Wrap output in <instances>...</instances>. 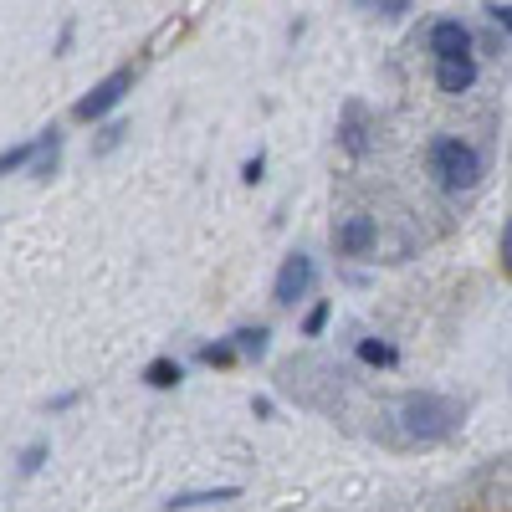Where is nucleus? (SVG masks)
Segmentation results:
<instances>
[{"mask_svg": "<svg viewBox=\"0 0 512 512\" xmlns=\"http://www.w3.org/2000/svg\"><path fill=\"white\" fill-rule=\"evenodd\" d=\"M205 369H231L241 354H236V344H231V338H216V344H200V354H195Z\"/></svg>", "mask_w": 512, "mask_h": 512, "instance_id": "nucleus-14", "label": "nucleus"}, {"mask_svg": "<svg viewBox=\"0 0 512 512\" xmlns=\"http://www.w3.org/2000/svg\"><path fill=\"white\" fill-rule=\"evenodd\" d=\"M487 16H492V21H497V26L512 36V6H487Z\"/></svg>", "mask_w": 512, "mask_h": 512, "instance_id": "nucleus-21", "label": "nucleus"}, {"mask_svg": "<svg viewBox=\"0 0 512 512\" xmlns=\"http://www.w3.org/2000/svg\"><path fill=\"white\" fill-rule=\"evenodd\" d=\"M241 497V487H200V492H175V497H169L164 507L169 512H190V507H210V502H236Z\"/></svg>", "mask_w": 512, "mask_h": 512, "instance_id": "nucleus-9", "label": "nucleus"}, {"mask_svg": "<svg viewBox=\"0 0 512 512\" xmlns=\"http://www.w3.org/2000/svg\"><path fill=\"white\" fill-rule=\"evenodd\" d=\"M338 139H344V149H349V154H364V149H369L364 123H359V108H354V103H349V118H344V128H338Z\"/></svg>", "mask_w": 512, "mask_h": 512, "instance_id": "nucleus-16", "label": "nucleus"}, {"mask_svg": "<svg viewBox=\"0 0 512 512\" xmlns=\"http://www.w3.org/2000/svg\"><path fill=\"white\" fill-rule=\"evenodd\" d=\"M31 159H36V139H21L11 149H0V180L16 175V169H31Z\"/></svg>", "mask_w": 512, "mask_h": 512, "instance_id": "nucleus-13", "label": "nucleus"}, {"mask_svg": "<svg viewBox=\"0 0 512 512\" xmlns=\"http://www.w3.org/2000/svg\"><path fill=\"white\" fill-rule=\"evenodd\" d=\"M502 272L512 277V216L502 221Z\"/></svg>", "mask_w": 512, "mask_h": 512, "instance_id": "nucleus-20", "label": "nucleus"}, {"mask_svg": "<svg viewBox=\"0 0 512 512\" xmlns=\"http://www.w3.org/2000/svg\"><path fill=\"white\" fill-rule=\"evenodd\" d=\"M410 6H405V0H384V6H379V16H405Z\"/></svg>", "mask_w": 512, "mask_h": 512, "instance_id": "nucleus-22", "label": "nucleus"}, {"mask_svg": "<svg viewBox=\"0 0 512 512\" xmlns=\"http://www.w3.org/2000/svg\"><path fill=\"white\" fill-rule=\"evenodd\" d=\"M400 425H405V436H415V441H446L456 425H461V405L451 395L420 390V395H405Z\"/></svg>", "mask_w": 512, "mask_h": 512, "instance_id": "nucleus-1", "label": "nucleus"}, {"mask_svg": "<svg viewBox=\"0 0 512 512\" xmlns=\"http://www.w3.org/2000/svg\"><path fill=\"white\" fill-rule=\"evenodd\" d=\"M328 318H333V303H313V308H308V318H303V338H323Z\"/></svg>", "mask_w": 512, "mask_h": 512, "instance_id": "nucleus-17", "label": "nucleus"}, {"mask_svg": "<svg viewBox=\"0 0 512 512\" xmlns=\"http://www.w3.org/2000/svg\"><path fill=\"white\" fill-rule=\"evenodd\" d=\"M149 390H180V379H185V364L180 359H169V354H159V359H149L144 364V374H139Z\"/></svg>", "mask_w": 512, "mask_h": 512, "instance_id": "nucleus-11", "label": "nucleus"}, {"mask_svg": "<svg viewBox=\"0 0 512 512\" xmlns=\"http://www.w3.org/2000/svg\"><path fill=\"white\" fill-rule=\"evenodd\" d=\"M425 164H431L436 185H446V190H472V185L482 180V154L466 144V139H451V134L431 139V149H425Z\"/></svg>", "mask_w": 512, "mask_h": 512, "instance_id": "nucleus-2", "label": "nucleus"}, {"mask_svg": "<svg viewBox=\"0 0 512 512\" xmlns=\"http://www.w3.org/2000/svg\"><path fill=\"white\" fill-rule=\"evenodd\" d=\"M134 77H139L134 67H113L103 82H93V88L72 103V118H77V123H103L128 93H134Z\"/></svg>", "mask_w": 512, "mask_h": 512, "instance_id": "nucleus-3", "label": "nucleus"}, {"mask_svg": "<svg viewBox=\"0 0 512 512\" xmlns=\"http://www.w3.org/2000/svg\"><path fill=\"white\" fill-rule=\"evenodd\" d=\"M262 175H267V159H262V154L241 164V180H246V185H262Z\"/></svg>", "mask_w": 512, "mask_h": 512, "instance_id": "nucleus-19", "label": "nucleus"}, {"mask_svg": "<svg viewBox=\"0 0 512 512\" xmlns=\"http://www.w3.org/2000/svg\"><path fill=\"white\" fill-rule=\"evenodd\" d=\"M62 169V128H41L36 134V159H31V180H52Z\"/></svg>", "mask_w": 512, "mask_h": 512, "instance_id": "nucleus-8", "label": "nucleus"}, {"mask_svg": "<svg viewBox=\"0 0 512 512\" xmlns=\"http://www.w3.org/2000/svg\"><path fill=\"white\" fill-rule=\"evenodd\" d=\"M231 344H236L241 359H267L272 354V328L267 323H246V328L231 333Z\"/></svg>", "mask_w": 512, "mask_h": 512, "instance_id": "nucleus-10", "label": "nucleus"}, {"mask_svg": "<svg viewBox=\"0 0 512 512\" xmlns=\"http://www.w3.org/2000/svg\"><path fill=\"white\" fill-rule=\"evenodd\" d=\"M374 241H379V226H374V216H344L333 226V251L338 256H369L374 251Z\"/></svg>", "mask_w": 512, "mask_h": 512, "instance_id": "nucleus-5", "label": "nucleus"}, {"mask_svg": "<svg viewBox=\"0 0 512 512\" xmlns=\"http://www.w3.org/2000/svg\"><path fill=\"white\" fill-rule=\"evenodd\" d=\"M308 287H313V256L308 251H287L282 267H277V282H272V303L292 308L297 297H308Z\"/></svg>", "mask_w": 512, "mask_h": 512, "instance_id": "nucleus-4", "label": "nucleus"}, {"mask_svg": "<svg viewBox=\"0 0 512 512\" xmlns=\"http://www.w3.org/2000/svg\"><path fill=\"white\" fill-rule=\"evenodd\" d=\"M359 359L374 364V369H395L400 364V349L384 344V338H359Z\"/></svg>", "mask_w": 512, "mask_h": 512, "instance_id": "nucleus-12", "label": "nucleus"}, {"mask_svg": "<svg viewBox=\"0 0 512 512\" xmlns=\"http://www.w3.org/2000/svg\"><path fill=\"white\" fill-rule=\"evenodd\" d=\"M436 88L446 98H461L477 88V62L472 57H456V62H436Z\"/></svg>", "mask_w": 512, "mask_h": 512, "instance_id": "nucleus-7", "label": "nucleus"}, {"mask_svg": "<svg viewBox=\"0 0 512 512\" xmlns=\"http://www.w3.org/2000/svg\"><path fill=\"white\" fill-rule=\"evenodd\" d=\"M431 52H436V62L472 57V26H466V21H456V16L436 21V26H431Z\"/></svg>", "mask_w": 512, "mask_h": 512, "instance_id": "nucleus-6", "label": "nucleus"}, {"mask_svg": "<svg viewBox=\"0 0 512 512\" xmlns=\"http://www.w3.org/2000/svg\"><path fill=\"white\" fill-rule=\"evenodd\" d=\"M47 456H52V441H31V446H21L16 472H21V477H36L41 466H47Z\"/></svg>", "mask_w": 512, "mask_h": 512, "instance_id": "nucleus-15", "label": "nucleus"}, {"mask_svg": "<svg viewBox=\"0 0 512 512\" xmlns=\"http://www.w3.org/2000/svg\"><path fill=\"white\" fill-rule=\"evenodd\" d=\"M123 134H128L123 123H103V128H98V144H93V154H108V149H118V144H123Z\"/></svg>", "mask_w": 512, "mask_h": 512, "instance_id": "nucleus-18", "label": "nucleus"}]
</instances>
